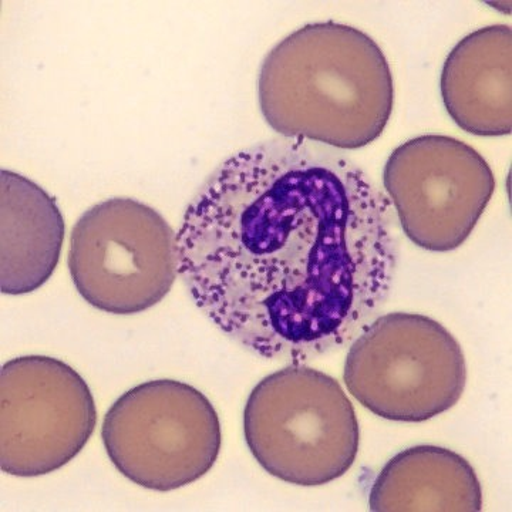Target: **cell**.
I'll use <instances>...</instances> for the list:
<instances>
[{"instance_id":"obj_9","label":"cell","mask_w":512,"mask_h":512,"mask_svg":"<svg viewBox=\"0 0 512 512\" xmlns=\"http://www.w3.org/2000/svg\"><path fill=\"white\" fill-rule=\"evenodd\" d=\"M448 116L461 130L500 137L512 130V30L481 28L447 56L440 80Z\"/></svg>"},{"instance_id":"obj_5","label":"cell","mask_w":512,"mask_h":512,"mask_svg":"<svg viewBox=\"0 0 512 512\" xmlns=\"http://www.w3.org/2000/svg\"><path fill=\"white\" fill-rule=\"evenodd\" d=\"M101 439L124 477L167 493L211 471L220 456L222 431L205 394L165 379L124 393L104 417Z\"/></svg>"},{"instance_id":"obj_6","label":"cell","mask_w":512,"mask_h":512,"mask_svg":"<svg viewBox=\"0 0 512 512\" xmlns=\"http://www.w3.org/2000/svg\"><path fill=\"white\" fill-rule=\"evenodd\" d=\"M69 271L84 301L136 315L163 301L178 274L177 235L163 215L133 198L94 205L70 237Z\"/></svg>"},{"instance_id":"obj_11","label":"cell","mask_w":512,"mask_h":512,"mask_svg":"<svg viewBox=\"0 0 512 512\" xmlns=\"http://www.w3.org/2000/svg\"><path fill=\"white\" fill-rule=\"evenodd\" d=\"M375 512H478L483 490L466 458L436 446L407 448L384 466L369 497Z\"/></svg>"},{"instance_id":"obj_3","label":"cell","mask_w":512,"mask_h":512,"mask_svg":"<svg viewBox=\"0 0 512 512\" xmlns=\"http://www.w3.org/2000/svg\"><path fill=\"white\" fill-rule=\"evenodd\" d=\"M244 434L266 473L301 487L345 476L359 453V421L342 386L302 363L256 384L245 404Z\"/></svg>"},{"instance_id":"obj_4","label":"cell","mask_w":512,"mask_h":512,"mask_svg":"<svg viewBox=\"0 0 512 512\" xmlns=\"http://www.w3.org/2000/svg\"><path fill=\"white\" fill-rule=\"evenodd\" d=\"M349 393L382 419L421 423L463 396L467 365L457 339L419 313L380 316L353 340L343 373Z\"/></svg>"},{"instance_id":"obj_1","label":"cell","mask_w":512,"mask_h":512,"mask_svg":"<svg viewBox=\"0 0 512 512\" xmlns=\"http://www.w3.org/2000/svg\"><path fill=\"white\" fill-rule=\"evenodd\" d=\"M178 272L228 338L302 363L349 345L389 298V198L359 165L301 138L229 157L177 234Z\"/></svg>"},{"instance_id":"obj_8","label":"cell","mask_w":512,"mask_h":512,"mask_svg":"<svg viewBox=\"0 0 512 512\" xmlns=\"http://www.w3.org/2000/svg\"><path fill=\"white\" fill-rule=\"evenodd\" d=\"M383 184L406 237L431 252L461 247L495 191L493 170L476 148L437 134L397 147Z\"/></svg>"},{"instance_id":"obj_10","label":"cell","mask_w":512,"mask_h":512,"mask_svg":"<svg viewBox=\"0 0 512 512\" xmlns=\"http://www.w3.org/2000/svg\"><path fill=\"white\" fill-rule=\"evenodd\" d=\"M64 242L56 200L23 175L0 173V291L35 292L55 274Z\"/></svg>"},{"instance_id":"obj_2","label":"cell","mask_w":512,"mask_h":512,"mask_svg":"<svg viewBox=\"0 0 512 512\" xmlns=\"http://www.w3.org/2000/svg\"><path fill=\"white\" fill-rule=\"evenodd\" d=\"M258 97L266 123L282 137L357 150L382 136L392 117L393 74L362 30L311 23L266 55Z\"/></svg>"},{"instance_id":"obj_7","label":"cell","mask_w":512,"mask_h":512,"mask_svg":"<svg viewBox=\"0 0 512 512\" xmlns=\"http://www.w3.org/2000/svg\"><path fill=\"white\" fill-rule=\"evenodd\" d=\"M97 424L86 380L62 360L25 356L0 372V468L39 477L79 456Z\"/></svg>"}]
</instances>
